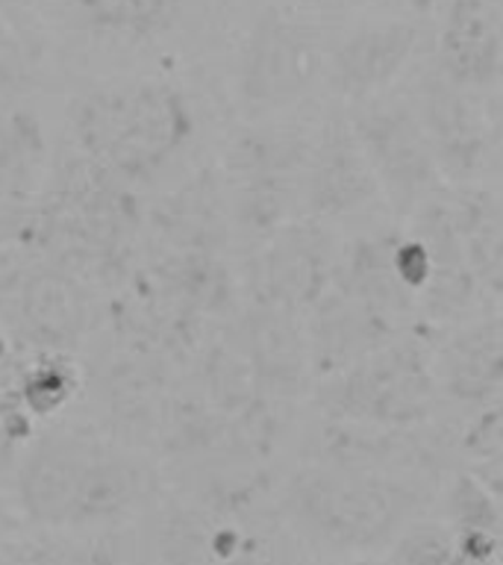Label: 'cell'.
<instances>
[{
    "label": "cell",
    "instance_id": "6da1fadb",
    "mask_svg": "<svg viewBox=\"0 0 503 565\" xmlns=\"http://www.w3.org/2000/svg\"><path fill=\"white\" fill-rule=\"evenodd\" d=\"M77 157L124 185L153 183L174 166L197 132L192 97L165 79L109 83L68 106Z\"/></svg>",
    "mask_w": 503,
    "mask_h": 565
},
{
    "label": "cell",
    "instance_id": "7a4b0ae2",
    "mask_svg": "<svg viewBox=\"0 0 503 565\" xmlns=\"http://www.w3.org/2000/svg\"><path fill=\"white\" fill-rule=\"evenodd\" d=\"M18 503L44 527H92L124 519L141 475L121 448L88 430H39L15 462Z\"/></svg>",
    "mask_w": 503,
    "mask_h": 565
},
{
    "label": "cell",
    "instance_id": "3957f363",
    "mask_svg": "<svg viewBox=\"0 0 503 565\" xmlns=\"http://www.w3.org/2000/svg\"><path fill=\"white\" fill-rule=\"evenodd\" d=\"M51 224L53 265L83 282H124L132 271L145 212L130 185L83 157H68L39 194Z\"/></svg>",
    "mask_w": 503,
    "mask_h": 565
},
{
    "label": "cell",
    "instance_id": "277c9868",
    "mask_svg": "<svg viewBox=\"0 0 503 565\" xmlns=\"http://www.w3.org/2000/svg\"><path fill=\"white\" fill-rule=\"evenodd\" d=\"M282 510L309 542L339 554H365L388 545L415 519L421 494L386 471L324 462L291 477Z\"/></svg>",
    "mask_w": 503,
    "mask_h": 565
},
{
    "label": "cell",
    "instance_id": "5b68a950",
    "mask_svg": "<svg viewBox=\"0 0 503 565\" xmlns=\"http://www.w3.org/2000/svg\"><path fill=\"white\" fill-rule=\"evenodd\" d=\"M432 348L421 333H400L379 351L330 377L315 380V397L330 422L413 430L436 406Z\"/></svg>",
    "mask_w": 503,
    "mask_h": 565
},
{
    "label": "cell",
    "instance_id": "8992f818",
    "mask_svg": "<svg viewBox=\"0 0 503 565\" xmlns=\"http://www.w3.org/2000/svg\"><path fill=\"white\" fill-rule=\"evenodd\" d=\"M307 148L309 132L265 118H254L229 139L221 166L224 201L238 227L259 242L300 218V168Z\"/></svg>",
    "mask_w": 503,
    "mask_h": 565
},
{
    "label": "cell",
    "instance_id": "52a82bcc",
    "mask_svg": "<svg viewBox=\"0 0 503 565\" xmlns=\"http://www.w3.org/2000/svg\"><path fill=\"white\" fill-rule=\"evenodd\" d=\"M324 35L289 9L268 7L245 33L236 65V95L254 118L298 104L324 74Z\"/></svg>",
    "mask_w": 503,
    "mask_h": 565
},
{
    "label": "cell",
    "instance_id": "ba28073f",
    "mask_svg": "<svg viewBox=\"0 0 503 565\" xmlns=\"http://www.w3.org/2000/svg\"><path fill=\"white\" fill-rule=\"evenodd\" d=\"M256 483H221L168 512L159 565H268L271 533L256 519Z\"/></svg>",
    "mask_w": 503,
    "mask_h": 565
},
{
    "label": "cell",
    "instance_id": "9c48e42d",
    "mask_svg": "<svg viewBox=\"0 0 503 565\" xmlns=\"http://www.w3.org/2000/svg\"><path fill=\"white\" fill-rule=\"evenodd\" d=\"M347 124L377 180L379 194L397 215H413L445 185L413 104L374 97L353 106Z\"/></svg>",
    "mask_w": 503,
    "mask_h": 565
},
{
    "label": "cell",
    "instance_id": "30bf717a",
    "mask_svg": "<svg viewBox=\"0 0 503 565\" xmlns=\"http://www.w3.org/2000/svg\"><path fill=\"white\" fill-rule=\"evenodd\" d=\"M445 183H477L497 157V109L492 95L450 83L439 68L424 74L413 104Z\"/></svg>",
    "mask_w": 503,
    "mask_h": 565
},
{
    "label": "cell",
    "instance_id": "8fae6325",
    "mask_svg": "<svg viewBox=\"0 0 503 565\" xmlns=\"http://www.w3.org/2000/svg\"><path fill=\"white\" fill-rule=\"evenodd\" d=\"M339 245L321 221L291 218L259 242L247 263L250 303L303 316L333 286Z\"/></svg>",
    "mask_w": 503,
    "mask_h": 565
},
{
    "label": "cell",
    "instance_id": "7c38bea8",
    "mask_svg": "<svg viewBox=\"0 0 503 565\" xmlns=\"http://www.w3.org/2000/svg\"><path fill=\"white\" fill-rule=\"evenodd\" d=\"M0 303L7 321L3 333L33 351L74 353L95 324L92 286L60 265L26 277Z\"/></svg>",
    "mask_w": 503,
    "mask_h": 565
},
{
    "label": "cell",
    "instance_id": "4fadbf2b",
    "mask_svg": "<svg viewBox=\"0 0 503 565\" xmlns=\"http://www.w3.org/2000/svg\"><path fill=\"white\" fill-rule=\"evenodd\" d=\"M377 198V180L347 118H327L318 132H309L307 159L300 168V218H344Z\"/></svg>",
    "mask_w": 503,
    "mask_h": 565
},
{
    "label": "cell",
    "instance_id": "5bb4252c",
    "mask_svg": "<svg viewBox=\"0 0 503 565\" xmlns=\"http://www.w3.org/2000/svg\"><path fill=\"white\" fill-rule=\"evenodd\" d=\"M418 26L409 21H368L327 53L324 71L335 95L353 106L383 97L404 77L418 47Z\"/></svg>",
    "mask_w": 503,
    "mask_h": 565
},
{
    "label": "cell",
    "instance_id": "9a60e30c",
    "mask_svg": "<svg viewBox=\"0 0 503 565\" xmlns=\"http://www.w3.org/2000/svg\"><path fill=\"white\" fill-rule=\"evenodd\" d=\"M303 316H307L303 335H307L309 374L315 380L347 369L404 333L397 321L339 286H330Z\"/></svg>",
    "mask_w": 503,
    "mask_h": 565
},
{
    "label": "cell",
    "instance_id": "2e32d148",
    "mask_svg": "<svg viewBox=\"0 0 503 565\" xmlns=\"http://www.w3.org/2000/svg\"><path fill=\"white\" fill-rule=\"evenodd\" d=\"M436 68L468 92L494 95L503 71V0H448Z\"/></svg>",
    "mask_w": 503,
    "mask_h": 565
},
{
    "label": "cell",
    "instance_id": "e0dca14e",
    "mask_svg": "<svg viewBox=\"0 0 503 565\" xmlns=\"http://www.w3.org/2000/svg\"><path fill=\"white\" fill-rule=\"evenodd\" d=\"M300 318L265 303H250L242 316L236 344L265 397L298 395L307 380L309 353Z\"/></svg>",
    "mask_w": 503,
    "mask_h": 565
},
{
    "label": "cell",
    "instance_id": "ac0fdd59",
    "mask_svg": "<svg viewBox=\"0 0 503 565\" xmlns=\"http://www.w3.org/2000/svg\"><path fill=\"white\" fill-rule=\"evenodd\" d=\"M432 374L436 388L459 404L480 409L501 401L503 339L497 309L457 327L439 351H432Z\"/></svg>",
    "mask_w": 503,
    "mask_h": 565
},
{
    "label": "cell",
    "instance_id": "d6986e66",
    "mask_svg": "<svg viewBox=\"0 0 503 565\" xmlns=\"http://www.w3.org/2000/svg\"><path fill=\"white\" fill-rule=\"evenodd\" d=\"M145 227L159 254L218 256L227 238V201L221 177L212 171L192 177L145 215Z\"/></svg>",
    "mask_w": 503,
    "mask_h": 565
},
{
    "label": "cell",
    "instance_id": "ffe728a7",
    "mask_svg": "<svg viewBox=\"0 0 503 565\" xmlns=\"http://www.w3.org/2000/svg\"><path fill=\"white\" fill-rule=\"evenodd\" d=\"M439 198L448 212L450 227L457 233L468 271L492 303L501 298V198L494 189L480 183L441 185Z\"/></svg>",
    "mask_w": 503,
    "mask_h": 565
},
{
    "label": "cell",
    "instance_id": "44dd1931",
    "mask_svg": "<svg viewBox=\"0 0 503 565\" xmlns=\"http://www.w3.org/2000/svg\"><path fill=\"white\" fill-rule=\"evenodd\" d=\"M392 245H395V233H368L353 238L351 245L339 247L333 286L406 327L413 321L415 298L397 277Z\"/></svg>",
    "mask_w": 503,
    "mask_h": 565
},
{
    "label": "cell",
    "instance_id": "7402d4cb",
    "mask_svg": "<svg viewBox=\"0 0 503 565\" xmlns=\"http://www.w3.org/2000/svg\"><path fill=\"white\" fill-rule=\"evenodd\" d=\"M47 265H53V247L42 201L0 203V298Z\"/></svg>",
    "mask_w": 503,
    "mask_h": 565
},
{
    "label": "cell",
    "instance_id": "603a6c76",
    "mask_svg": "<svg viewBox=\"0 0 503 565\" xmlns=\"http://www.w3.org/2000/svg\"><path fill=\"white\" fill-rule=\"evenodd\" d=\"M47 162V139L35 113L0 104V203L33 198Z\"/></svg>",
    "mask_w": 503,
    "mask_h": 565
},
{
    "label": "cell",
    "instance_id": "cb8c5ba5",
    "mask_svg": "<svg viewBox=\"0 0 503 565\" xmlns=\"http://www.w3.org/2000/svg\"><path fill=\"white\" fill-rule=\"evenodd\" d=\"M15 388L24 413L42 427L77 401L83 388V371L74 353L26 348L18 365Z\"/></svg>",
    "mask_w": 503,
    "mask_h": 565
},
{
    "label": "cell",
    "instance_id": "d4e9b609",
    "mask_svg": "<svg viewBox=\"0 0 503 565\" xmlns=\"http://www.w3.org/2000/svg\"><path fill=\"white\" fill-rule=\"evenodd\" d=\"M183 3L185 0H74L86 26L118 42L157 39L180 18Z\"/></svg>",
    "mask_w": 503,
    "mask_h": 565
},
{
    "label": "cell",
    "instance_id": "484cf974",
    "mask_svg": "<svg viewBox=\"0 0 503 565\" xmlns=\"http://www.w3.org/2000/svg\"><path fill=\"white\" fill-rule=\"evenodd\" d=\"M24 351V344H18L9 333H0V475L7 468H15L18 457L42 430L18 401L15 380Z\"/></svg>",
    "mask_w": 503,
    "mask_h": 565
},
{
    "label": "cell",
    "instance_id": "4316f807",
    "mask_svg": "<svg viewBox=\"0 0 503 565\" xmlns=\"http://www.w3.org/2000/svg\"><path fill=\"white\" fill-rule=\"evenodd\" d=\"M462 454L471 459V471L485 489L501 494V468H503V415L501 401L477 409L471 424L462 433Z\"/></svg>",
    "mask_w": 503,
    "mask_h": 565
},
{
    "label": "cell",
    "instance_id": "83f0119b",
    "mask_svg": "<svg viewBox=\"0 0 503 565\" xmlns=\"http://www.w3.org/2000/svg\"><path fill=\"white\" fill-rule=\"evenodd\" d=\"M448 519L453 530L497 533L501 536V494L485 489L474 475H459L448 494Z\"/></svg>",
    "mask_w": 503,
    "mask_h": 565
},
{
    "label": "cell",
    "instance_id": "f1b7e54d",
    "mask_svg": "<svg viewBox=\"0 0 503 565\" xmlns=\"http://www.w3.org/2000/svg\"><path fill=\"white\" fill-rule=\"evenodd\" d=\"M392 542L395 565H448L453 554V527L439 521H409Z\"/></svg>",
    "mask_w": 503,
    "mask_h": 565
},
{
    "label": "cell",
    "instance_id": "f546056e",
    "mask_svg": "<svg viewBox=\"0 0 503 565\" xmlns=\"http://www.w3.org/2000/svg\"><path fill=\"white\" fill-rule=\"evenodd\" d=\"M18 565H121L118 556L106 545L97 542H74V539H56L42 542L26 551Z\"/></svg>",
    "mask_w": 503,
    "mask_h": 565
},
{
    "label": "cell",
    "instance_id": "4dcf8cb0",
    "mask_svg": "<svg viewBox=\"0 0 503 565\" xmlns=\"http://www.w3.org/2000/svg\"><path fill=\"white\" fill-rule=\"evenodd\" d=\"M448 565H501V536L453 530V554Z\"/></svg>",
    "mask_w": 503,
    "mask_h": 565
},
{
    "label": "cell",
    "instance_id": "1f68e13d",
    "mask_svg": "<svg viewBox=\"0 0 503 565\" xmlns=\"http://www.w3.org/2000/svg\"><path fill=\"white\" fill-rule=\"evenodd\" d=\"M33 83L35 68L30 65V60H26L24 44H18V47H3V51H0V104H7L12 97L24 95Z\"/></svg>",
    "mask_w": 503,
    "mask_h": 565
},
{
    "label": "cell",
    "instance_id": "d6a6232c",
    "mask_svg": "<svg viewBox=\"0 0 503 565\" xmlns=\"http://www.w3.org/2000/svg\"><path fill=\"white\" fill-rule=\"evenodd\" d=\"M18 44H21V39H18L15 26L9 24V18L0 12V51L3 47H18Z\"/></svg>",
    "mask_w": 503,
    "mask_h": 565
},
{
    "label": "cell",
    "instance_id": "836d02e7",
    "mask_svg": "<svg viewBox=\"0 0 503 565\" xmlns=\"http://www.w3.org/2000/svg\"><path fill=\"white\" fill-rule=\"evenodd\" d=\"M26 3H30V0H0V12H3V15L9 18V24H12V15L21 12V9H26Z\"/></svg>",
    "mask_w": 503,
    "mask_h": 565
},
{
    "label": "cell",
    "instance_id": "e575fe53",
    "mask_svg": "<svg viewBox=\"0 0 503 565\" xmlns=\"http://www.w3.org/2000/svg\"><path fill=\"white\" fill-rule=\"evenodd\" d=\"M439 3L441 0H409V7H413L418 15H427V12H432Z\"/></svg>",
    "mask_w": 503,
    "mask_h": 565
},
{
    "label": "cell",
    "instance_id": "d590c367",
    "mask_svg": "<svg viewBox=\"0 0 503 565\" xmlns=\"http://www.w3.org/2000/svg\"><path fill=\"white\" fill-rule=\"evenodd\" d=\"M9 527H12V521H9V512L3 510V503H0V539L7 536Z\"/></svg>",
    "mask_w": 503,
    "mask_h": 565
},
{
    "label": "cell",
    "instance_id": "8d00e7d4",
    "mask_svg": "<svg viewBox=\"0 0 503 565\" xmlns=\"http://www.w3.org/2000/svg\"><path fill=\"white\" fill-rule=\"evenodd\" d=\"M344 565H371V563H344Z\"/></svg>",
    "mask_w": 503,
    "mask_h": 565
}]
</instances>
